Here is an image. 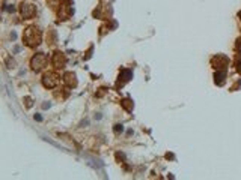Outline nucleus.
I'll use <instances>...</instances> for the list:
<instances>
[{
    "mask_svg": "<svg viewBox=\"0 0 241 180\" xmlns=\"http://www.w3.org/2000/svg\"><path fill=\"white\" fill-rule=\"evenodd\" d=\"M6 9H8L9 12H14V11H15V8H14V6H9V8H6Z\"/></svg>",
    "mask_w": 241,
    "mask_h": 180,
    "instance_id": "9",
    "label": "nucleus"
},
{
    "mask_svg": "<svg viewBox=\"0 0 241 180\" xmlns=\"http://www.w3.org/2000/svg\"><path fill=\"white\" fill-rule=\"evenodd\" d=\"M24 41L29 47H35L41 42V33L36 27H29L26 32H24Z\"/></svg>",
    "mask_w": 241,
    "mask_h": 180,
    "instance_id": "1",
    "label": "nucleus"
},
{
    "mask_svg": "<svg viewBox=\"0 0 241 180\" xmlns=\"http://www.w3.org/2000/svg\"><path fill=\"white\" fill-rule=\"evenodd\" d=\"M55 65H56V68H62V66L65 65V57H63V56H60V54H56Z\"/></svg>",
    "mask_w": 241,
    "mask_h": 180,
    "instance_id": "5",
    "label": "nucleus"
},
{
    "mask_svg": "<svg viewBox=\"0 0 241 180\" xmlns=\"http://www.w3.org/2000/svg\"><path fill=\"white\" fill-rule=\"evenodd\" d=\"M6 63H8V68H14V65H15V62H14V60H11V59H8V60H6Z\"/></svg>",
    "mask_w": 241,
    "mask_h": 180,
    "instance_id": "6",
    "label": "nucleus"
},
{
    "mask_svg": "<svg viewBox=\"0 0 241 180\" xmlns=\"http://www.w3.org/2000/svg\"><path fill=\"white\" fill-rule=\"evenodd\" d=\"M21 15L24 18H30L35 15V6L33 5H21Z\"/></svg>",
    "mask_w": 241,
    "mask_h": 180,
    "instance_id": "3",
    "label": "nucleus"
},
{
    "mask_svg": "<svg viewBox=\"0 0 241 180\" xmlns=\"http://www.w3.org/2000/svg\"><path fill=\"white\" fill-rule=\"evenodd\" d=\"M45 63H47V57L42 53L36 54V56L32 59V68H33L35 71H41V69L45 66Z\"/></svg>",
    "mask_w": 241,
    "mask_h": 180,
    "instance_id": "2",
    "label": "nucleus"
},
{
    "mask_svg": "<svg viewBox=\"0 0 241 180\" xmlns=\"http://www.w3.org/2000/svg\"><path fill=\"white\" fill-rule=\"evenodd\" d=\"M124 128H122V125H116L115 126V132H119V131H122Z\"/></svg>",
    "mask_w": 241,
    "mask_h": 180,
    "instance_id": "7",
    "label": "nucleus"
},
{
    "mask_svg": "<svg viewBox=\"0 0 241 180\" xmlns=\"http://www.w3.org/2000/svg\"><path fill=\"white\" fill-rule=\"evenodd\" d=\"M128 102H130V101H124V104H122V105H124V107L127 108V110H131V107L128 105Z\"/></svg>",
    "mask_w": 241,
    "mask_h": 180,
    "instance_id": "8",
    "label": "nucleus"
},
{
    "mask_svg": "<svg viewBox=\"0 0 241 180\" xmlns=\"http://www.w3.org/2000/svg\"><path fill=\"white\" fill-rule=\"evenodd\" d=\"M56 83H57V80H56L53 75H45L44 77V86L45 87H55Z\"/></svg>",
    "mask_w": 241,
    "mask_h": 180,
    "instance_id": "4",
    "label": "nucleus"
}]
</instances>
